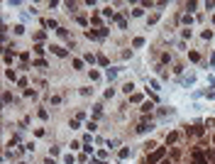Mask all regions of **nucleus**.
Masks as SVG:
<instances>
[{"label": "nucleus", "instance_id": "nucleus-5", "mask_svg": "<svg viewBox=\"0 0 215 164\" xmlns=\"http://www.w3.org/2000/svg\"><path fill=\"white\" fill-rule=\"evenodd\" d=\"M149 127H152V125H147V122H139V125H137V132H147Z\"/></svg>", "mask_w": 215, "mask_h": 164}, {"label": "nucleus", "instance_id": "nucleus-4", "mask_svg": "<svg viewBox=\"0 0 215 164\" xmlns=\"http://www.w3.org/2000/svg\"><path fill=\"white\" fill-rule=\"evenodd\" d=\"M122 91H125V93H132V91H134V83H132V81H127V83L122 86Z\"/></svg>", "mask_w": 215, "mask_h": 164}, {"label": "nucleus", "instance_id": "nucleus-1", "mask_svg": "<svg viewBox=\"0 0 215 164\" xmlns=\"http://www.w3.org/2000/svg\"><path fill=\"white\" fill-rule=\"evenodd\" d=\"M164 154H166V149H164V147H157L154 152H152V154H149V164H157L159 159L164 157Z\"/></svg>", "mask_w": 215, "mask_h": 164}, {"label": "nucleus", "instance_id": "nucleus-7", "mask_svg": "<svg viewBox=\"0 0 215 164\" xmlns=\"http://www.w3.org/2000/svg\"><path fill=\"white\" fill-rule=\"evenodd\" d=\"M152 108H154V105H152V103H149V101H147V103L142 105V113H149V110H152Z\"/></svg>", "mask_w": 215, "mask_h": 164}, {"label": "nucleus", "instance_id": "nucleus-3", "mask_svg": "<svg viewBox=\"0 0 215 164\" xmlns=\"http://www.w3.org/2000/svg\"><path fill=\"white\" fill-rule=\"evenodd\" d=\"M51 49H54L56 57H66V49H64V47H51Z\"/></svg>", "mask_w": 215, "mask_h": 164}, {"label": "nucleus", "instance_id": "nucleus-2", "mask_svg": "<svg viewBox=\"0 0 215 164\" xmlns=\"http://www.w3.org/2000/svg\"><path fill=\"white\" fill-rule=\"evenodd\" d=\"M191 164H205V157H203V152H193V162Z\"/></svg>", "mask_w": 215, "mask_h": 164}, {"label": "nucleus", "instance_id": "nucleus-6", "mask_svg": "<svg viewBox=\"0 0 215 164\" xmlns=\"http://www.w3.org/2000/svg\"><path fill=\"white\" fill-rule=\"evenodd\" d=\"M178 140V132H169L166 135V142H176Z\"/></svg>", "mask_w": 215, "mask_h": 164}, {"label": "nucleus", "instance_id": "nucleus-8", "mask_svg": "<svg viewBox=\"0 0 215 164\" xmlns=\"http://www.w3.org/2000/svg\"><path fill=\"white\" fill-rule=\"evenodd\" d=\"M213 22H215V15H213Z\"/></svg>", "mask_w": 215, "mask_h": 164}, {"label": "nucleus", "instance_id": "nucleus-9", "mask_svg": "<svg viewBox=\"0 0 215 164\" xmlns=\"http://www.w3.org/2000/svg\"><path fill=\"white\" fill-rule=\"evenodd\" d=\"M210 164H215V159H213V162H210Z\"/></svg>", "mask_w": 215, "mask_h": 164}, {"label": "nucleus", "instance_id": "nucleus-10", "mask_svg": "<svg viewBox=\"0 0 215 164\" xmlns=\"http://www.w3.org/2000/svg\"><path fill=\"white\" fill-rule=\"evenodd\" d=\"M213 142H215V137H213Z\"/></svg>", "mask_w": 215, "mask_h": 164}]
</instances>
